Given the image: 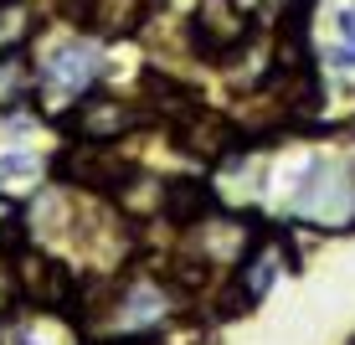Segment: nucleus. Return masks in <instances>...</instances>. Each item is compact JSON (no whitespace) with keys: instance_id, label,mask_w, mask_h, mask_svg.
<instances>
[{"instance_id":"obj_1","label":"nucleus","mask_w":355,"mask_h":345,"mask_svg":"<svg viewBox=\"0 0 355 345\" xmlns=\"http://www.w3.org/2000/svg\"><path fill=\"white\" fill-rule=\"evenodd\" d=\"M248 36V16L237 0H196V47L206 57H227Z\"/></svg>"},{"instance_id":"obj_2","label":"nucleus","mask_w":355,"mask_h":345,"mask_svg":"<svg viewBox=\"0 0 355 345\" xmlns=\"http://www.w3.org/2000/svg\"><path fill=\"white\" fill-rule=\"evenodd\" d=\"M72 124H78V140H103L108 144V140H119L124 124H134V114L119 108V103H103V98H83Z\"/></svg>"},{"instance_id":"obj_3","label":"nucleus","mask_w":355,"mask_h":345,"mask_svg":"<svg viewBox=\"0 0 355 345\" xmlns=\"http://www.w3.org/2000/svg\"><path fill=\"white\" fill-rule=\"evenodd\" d=\"M21 283H26V294L36 304H57V299H67V289H72L67 268L52 263V258H21Z\"/></svg>"},{"instance_id":"obj_5","label":"nucleus","mask_w":355,"mask_h":345,"mask_svg":"<svg viewBox=\"0 0 355 345\" xmlns=\"http://www.w3.org/2000/svg\"><path fill=\"white\" fill-rule=\"evenodd\" d=\"M340 36H345V62H355V10H340Z\"/></svg>"},{"instance_id":"obj_4","label":"nucleus","mask_w":355,"mask_h":345,"mask_svg":"<svg viewBox=\"0 0 355 345\" xmlns=\"http://www.w3.org/2000/svg\"><path fill=\"white\" fill-rule=\"evenodd\" d=\"M46 78L88 83V78H93V57H88V47H62V52H57V62H46Z\"/></svg>"}]
</instances>
